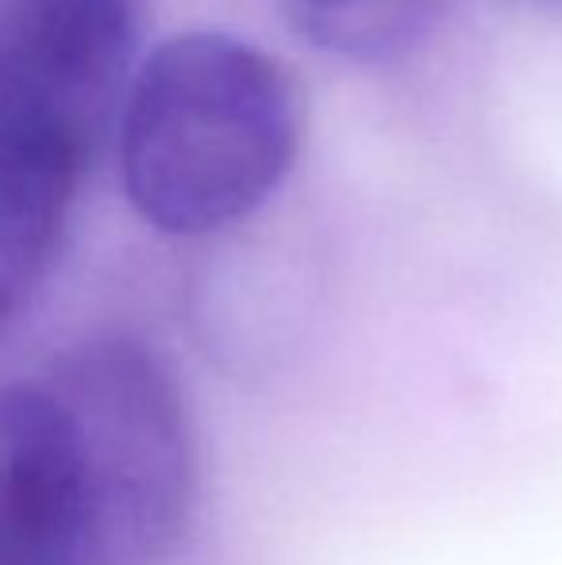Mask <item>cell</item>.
<instances>
[{
  "instance_id": "obj_2",
  "label": "cell",
  "mask_w": 562,
  "mask_h": 565,
  "mask_svg": "<svg viewBox=\"0 0 562 565\" xmlns=\"http://www.w3.org/2000/svg\"><path fill=\"white\" fill-rule=\"evenodd\" d=\"M43 388L77 454L82 565H155L193 508V435L173 377L136 339H93L51 365Z\"/></svg>"
},
{
  "instance_id": "obj_6",
  "label": "cell",
  "mask_w": 562,
  "mask_h": 565,
  "mask_svg": "<svg viewBox=\"0 0 562 565\" xmlns=\"http://www.w3.org/2000/svg\"><path fill=\"white\" fill-rule=\"evenodd\" d=\"M285 20L308 46L351 62L413 51L432 31L443 0H282Z\"/></svg>"
},
{
  "instance_id": "obj_1",
  "label": "cell",
  "mask_w": 562,
  "mask_h": 565,
  "mask_svg": "<svg viewBox=\"0 0 562 565\" xmlns=\"http://www.w3.org/2000/svg\"><path fill=\"white\" fill-rule=\"evenodd\" d=\"M297 154L285 70L224 31H189L142 58L120 100L131 209L166 235H209L271 201Z\"/></svg>"
},
{
  "instance_id": "obj_5",
  "label": "cell",
  "mask_w": 562,
  "mask_h": 565,
  "mask_svg": "<svg viewBox=\"0 0 562 565\" xmlns=\"http://www.w3.org/2000/svg\"><path fill=\"white\" fill-rule=\"evenodd\" d=\"M82 166L0 142V335L51 269Z\"/></svg>"
},
{
  "instance_id": "obj_4",
  "label": "cell",
  "mask_w": 562,
  "mask_h": 565,
  "mask_svg": "<svg viewBox=\"0 0 562 565\" xmlns=\"http://www.w3.org/2000/svg\"><path fill=\"white\" fill-rule=\"evenodd\" d=\"M77 454L43 385H0V565H82Z\"/></svg>"
},
{
  "instance_id": "obj_7",
  "label": "cell",
  "mask_w": 562,
  "mask_h": 565,
  "mask_svg": "<svg viewBox=\"0 0 562 565\" xmlns=\"http://www.w3.org/2000/svg\"><path fill=\"white\" fill-rule=\"evenodd\" d=\"M128 4H136L139 12H147V0H128Z\"/></svg>"
},
{
  "instance_id": "obj_3",
  "label": "cell",
  "mask_w": 562,
  "mask_h": 565,
  "mask_svg": "<svg viewBox=\"0 0 562 565\" xmlns=\"http://www.w3.org/2000/svg\"><path fill=\"white\" fill-rule=\"evenodd\" d=\"M139 23L128 0H0V142L85 170L124 100Z\"/></svg>"
}]
</instances>
